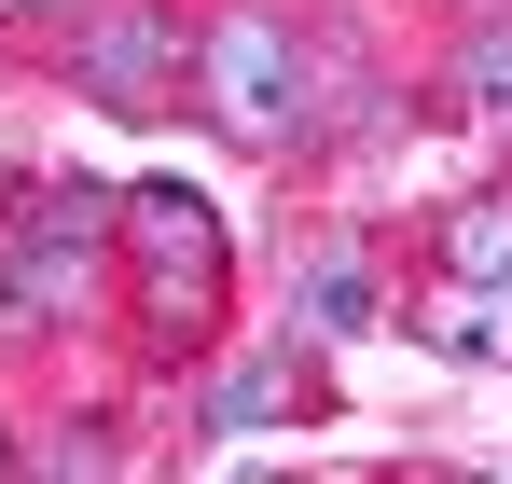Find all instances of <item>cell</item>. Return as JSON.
<instances>
[{
	"label": "cell",
	"mask_w": 512,
	"mask_h": 484,
	"mask_svg": "<svg viewBox=\"0 0 512 484\" xmlns=\"http://www.w3.org/2000/svg\"><path fill=\"white\" fill-rule=\"evenodd\" d=\"M125 236H139V305H153V332L194 346V332L222 319V222H208V194H194V180H139V194H125Z\"/></svg>",
	"instance_id": "6da1fadb"
},
{
	"label": "cell",
	"mask_w": 512,
	"mask_h": 484,
	"mask_svg": "<svg viewBox=\"0 0 512 484\" xmlns=\"http://www.w3.org/2000/svg\"><path fill=\"white\" fill-rule=\"evenodd\" d=\"M111 222H125V208H111L97 180H70V194H42V208H28V249L0 263V332H42V319H56V305L84 291V263L111 249Z\"/></svg>",
	"instance_id": "7a4b0ae2"
},
{
	"label": "cell",
	"mask_w": 512,
	"mask_h": 484,
	"mask_svg": "<svg viewBox=\"0 0 512 484\" xmlns=\"http://www.w3.org/2000/svg\"><path fill=\"white\" fill-rule=\"evenodd\" d=\"M194 70H208V111L236 139H305V56L277 42V14H222L194 42Z\"/></svg>",
	"instance_id": "3957f363"
},
{
	"label": "cell",
	"mask_w": 512,
	"mask_h": 484,
	"mask_svg": "<svg viewBox=\"0 0 512 484\" xmlns=\"http://www.w3.org/2000/svg\"><path fill=\"white\" fill-rule=\"evenodd\" d=\"M167 56H180V28H167V14H111V28L84 42V97H111V111H153Z\"/></svg>",
	"instance_id": "277c9868"
},
{
	"label": "cell",
	"mask_w": 512,
	"mask_h": 484,
	"mask_svg": "<svg viewBox=\"0 0 512 484\" xmlns=\"http://www.w3.org/2000/svg\"><path fill=\"white\" fill-rule=\"evenodd\" d=\"M416 332L443 360H512V305L499 291H443V305H416Z\"/></svg>",
	"instance_id": "5b68a950"
},
{
	"label": "cell",
	"mask_w": 512,
	"mask_h": 484,
	"mask_svg": "<svg viewBox=\"0 0 512 484\" xmlns=\"http://www.w3.org/2000/svg\"><path fill=\"white\" fill-rule=\"evenodd\" d=\"M305 332H374V277L360 263H319L305 277Z\"/></svg>",
	"instance_id": "8992f818"
},
{
	"label": "cell",
	"mask_w": 512,
	"mask_h": 484,
	"mask_svg": "<svg viewBox=\"0 0 512 484\" xmlns=\"http://www.w3.org/2000/svg\"><path fill=\"white\" fill-rule=\"evenodd\" d=\"M443 263L457 277H512V208H457L443 222Z\"/></svg>",
	"instance_id": "52a82bcc"
},
{
	"label": "cell",
	"mask_w": 512,
	"mask_h": 484,
	"mask_svg": "<svg viewBox=\"0 0 512 484\" xmlns=\"http://www.w3.org/2000/svg\"><path fill=\"white\" fill-rule=\"evenodd\" d=\"M291 402V374H277V360H263V374H236V388H222V429H263V415Z\"/></svg>",
	"instance_id": "ba28073f"
},
{
	"label": "cell",
	"mask_w": 512,
	"mask_h": 484,
	"mask_svg": "<svg viewBox=\"0 0 512 484\" xmlns=\"http://www.w3.org/2000/svg\"><path fill=\"white\" fill-rule=\"evenodd\" d=\"M457 83H471V97H485V111H512V42H499V28H485V42H471V56H457Z\"/></svg>",
	"instance_id": "9c48e42d"
},
{
	"label": "cell",
	"mask_w": 512,
	"mask_h": 484,
	"mask_svg": "<svg viewBox=\"0 0 512 484\" xmlns=\"http://www.w3.org/2000/svg\"><path fill=\"white\" fill-rule=\"evenodd\" d=\"M28 14H70V0H0V28H28Z\"/></svg>",
	"instance_id": "30bf717a"
},
{
	"label": "cell",
	"mask_w": 512,
	"mask_h": 484,
	"mask_svg": "<svg viewBox=\"0 0 512 484\" xmlns=\"http://www.w3.org/2000/svg\"><path fill=\"white\" fill-rule=\"evenodd\" d=\"M0 457H14V443H0Z\"/></svg>",
	"instance_id": "8fae6325"
}]
</instances>
